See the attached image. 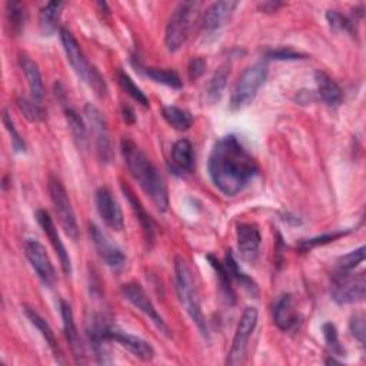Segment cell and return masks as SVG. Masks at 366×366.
Wrapping results in <instances>:
<instances>
[{"label": "cell", "mask_w": 366, "mask_h": 366, "mask_svg": "<svg viewBox=\"0 0 366 366\" xmlns=\"http://www.w3.org/2000/svg\"><path fill=\"white\" fill-rule=\"evenodd\" d=\"M49 193H50V199L54 206L57 219H59L64 233L71 240H77L79 226H77L74 210L71 207L70 199L67 196V192H66L63 183L54 176L49 177Z\"/></svg>", "instance_id": "obj_8"}, {"label": "cell", "mask_w": 366, "mask_h": 366, "mask_svg": "<svg viewBox=\"0 0 366 366\" xmlns=\"http://www.w3.org/2000/svg\"><path fill=\"white\" fill-rule=\"evenodd\" d=\"M273 320L283 332L293 330L297 326L299 313L292 295H283L276 300L273 306Z\"/></svg>", "instance_id": "obj_19"}, {"label": "cell", "mask_w": 366, "mask_h": 366, "mask_svg": "<svg viewBox=\"0 0 366 366\" xmlns=\"http://www.w3.org/2000/svg\"><path fill=\"white\" fill-rule=\"evenodd\" d=\"M315 80H316L317 93L322 102L329 107H337L343 99V93L339 84L325 71H316Z\"/></svg>", "instance_id": "obj_22"}, {"label": "cell", "mask_w": 366, "mask_h": 366, "mask_svg": "<svg viewBox=\"0 0 366 366\" xmlns=\"http://www.w3.org/2000/svg\"><path fill=\"white\" fill-rule=\"evenodd\" d=\"M207 260L210 262L212 267L214 269V272L217 273V277H219V282H220V287L227 299V302L233 303L234 302V293H233V289H232V277L230 274L227 273L224 264L222 262H219L216 257H213L212 254L207 256Z\"/></svg>", "instance_id": "obj_33"}, {"label": "cell", "mask_w": 366, "mask_h": 366, "mask_svg": "<svg viewBox=\"0 0 366 366\" xmlns=\"http://www.w3.org/2000/svg\"><path fill=\"white\" fill-rule=\"evenodd\" d=\"M267 57L269 59H276V60H296V59H305L306 56L295 51L292 49H276V50H270L267 51Z\"/></svg>", "instance_id": "obj_42"}, {"label": "cell", "mask_w": 366, "mask_h": 366, "mask_svg": "<svg viewBox=\"0 0 366 366\" xmlns=\"http://www.w3.org/2000/svg\"><path fill=\"white\" fill-rule=\"evenodd\" d=\"M6 11H7L9 24L13 30V33L19 34L23 30L24 21H26V10H24L23 4H20L19 1H7Z\"/></svg>", "instance_id": "obj_35"}, {"label": "cell", "mask_w": 366, "mask_h": 366, "mask_svg": "<svg viewBox=\"0 0 366 366\" xmlns=\"http://www.w3.org/2000/svg\"><path fill=\"white\" fill-rule=\"evenodd\" d=\"M60 313H61V319H63L64 336L67 339V343L70 346L73 357H74L76 363H83L84 362V347H83V343L80 340V336H79V332H77V327L74 323L71 307L64 300H60Z\"/></svg>", "instance_id": "obj_18"}, {"label": "cell", "mask_w": 366, "mask_h": 366, "mask_svg": "<svg viewBox=\"0 0 366 366\" xmlns=\"http://www.w3.org/2000/svg\"><path fill=\"white\" fill-rule=\"evenodd\" d=\"M63 6L64 3L61 1H49L40 9L39 29L43 36H51L56 33Z\"/></svg>", "instance_id": "obj_25"}, {"label": "cell", "mask_w": 366, "mask_h": 366, "mask_svg": "<svg viewBox=\"0 0 366 366\" xmlns=\"http://www.w3.org/2000/svg\"><path fill=\"white\" fill-rule=\"evenodd\" d=\"M326 19L335 31H352V21L336 10H327Z\"/></svg>", "instance_id": "obj_40"}, {"label": "cell", "mask_w": 366, "mask_h": 366, "mask_svg": "<svg viewBox=\"0 0 366 366\" xmlns=\"http://www.w3.org/2000/svg\"><path fill=\"white\" fill-rule=\"evenodd\" d=\"M96 207L103 219V222L113 230H122L124 226L123 213L117 203V200L113 197L112 192L107 187H99L94 196Z\"/></svg>", "instance_id": "obj_14"}, {"label": "cell", "mask_w": 366, "mask_h": 366, "mask_svg": "<svg viewBox=\"0 0 366 366\" xmlns=\"http://www.w3.org/2000/svg\"><path fill=\"white\" fill-rule=\"evenodd\" d=\"M89 233L99 256L107 266L113 269H119L124 264V260H126L124 253L117 244L112 242V239L104 232H102L100 227H97L96 224H90Z\"/></svg>", "instance_id": "obj_13"}, {"label": "cell", "mask_w": 366, "mask_h": 366, "mask_svg": "<svg viewBox=\"0 0 366 366\" xmlns=\"http://www.w3.org/2000/svg\"><path fill=\"white\" fill-rule=\"evenodd\" d=\"M19 63L20 67L26 76L29 89H30V97L37 102L41 103L43 97H44V86H43V80H41V74L40 70L37 67V64L27 56V54H20L19 57Z\"/></svg>", "instance_id": "obj_21"}, {"label": "cell", "mask_w": 366, "mask_h": 366, "mask_svg": "<svg viewBox=\"0 0 366 366\" xmlns=\"http://www.w3.org/2000/svg\"><path fill=\"white\" fill-rule=\"evenodd\" d=\"M174 285H176V293H177L179 302L184 307V310L187 312L193 323L197 326L199 332L203 336H207L206 319L200 307L196 283L193 280V276L187 263L180 256L174 259Z\"/></svg>", "instance_id": "obj_3"}, {"label": "cell", "mask_w": 366, "mask_h": 366, "mask_svg": "<svg viewBox=\"0 0 366 366\" xmlns=\"http://www.w3.org/2000/svg\"><path fill=\"white\" fill-rule=\"evenodd\" d=\"M223 264H224L227 273L230 274L232 280H237L252 296H257L259 292H257L256 283H254L247 274H244V273L240 270V267H239V264H237V262H236V259L233 257V254H232L230 250L226 252L224 263H223Z\"/></svg>", "instance_id": "obj_30"}, {"label": "cell", "mask_w": 366, "mask_h": 366, "mask_svg": "<svg viewBox=\"0 0 366 366\" xmlns=\"http://www.w3.org/2000/svg\"><path fill=\"white\" fill-rule=\"evenodd\" d=\"M162 116L172 127L180 132L190 129L193 124V116L187 110H183L177 106H164L162 109Z\"/></svg>", "instance_id": "obj_29"}, {"label": "cell", "mask_w": 366, "mask_h": 366, "mask_svg": "<svg viewBox=\"0 0 366 366\" xmlns=\"http://www.w3.org/2000/svg\"><path fill=\"white\" fill-rule=\"evenodd\" d=\"M24 253L43 285L51 286L56 280V272L46 247L39 240L27 239L24 242Z\"/></svg>", "instance_id": "obj_12"}, {"label": "cell", "mask_w": 366, "mask_h": 366, "mask_svg": "<svg viewBox=\"0 0 366 366\" xmlns=\"http://www.w3.org/2000/svg\"><path fill=\"white\" fill-rule=\"evenodd\" d=\"M282 6V3H276V1H264V3H262L259 7L260 9H263L264 11H274L277 7H280Z\"/></svg>", "instance_id": "obj_45"}, {"label": "cell", "mask_w": 366, "mask_h": 366, "mask_svg": "<svg viewBox=\"0 0 366 366\" xmlns=\"http://www.w3.org/2000/svg\"><path fill=\"white\" fill-rule=\"evenodd\" d=\"M347 232H335V233H326V234H322V236H316V237H312V239H303L299 242V249L303 250V252H307L319 244H325V243H329V242H333L335 239L340 237V236H345Z\"/></svg>", "instance_id": "obj_39"}, {"label": "cell", "mask_w": 366, "mask_h": 366, "mask_svg": "<svg viewBox=\"0 0 366 366\" xmlns=\"http://www.w3.org/2000/svg\"><path fill=\"white\" fill-rule=\"evenodd\" d=\"M257 323V309L256 307H246L242 313V317L237 323L234 337L232 342V347L229 350L226 365L229 366H237L244 362L246 350H247V342L254 330Z\"/></svg>", "instance_id": "obj_10"}, {"label": "cell", "mask_w": 366, "mask_h": 366, "mask_svg": "<svg viewBox=\"0 0 366 366\" xmlns=\"http://www.w3.org/2000/svg\"><path fill=\"white\" fill-rule=\"evenodd\" d=\"M117 81H119L120 87L123 89V92L127 93L133 100H136L143 107H149L147 96L142 92V89L137 84H134V81L132 80V77L127 73H124L123 70H119L117 71Z\"/></svg>", "instance_id": "obj_32"}, {"label": "cell", "mask_w": 366, "mask_h": 366, "mask_svg": "<svg viewBox=\"0 0 366 366\" xmlns=\"http://www.w3.org/2000/svg\"><path fill=\"white\" fill-rule=\"evenodd\" d=\"M122 114H123V119H124L126 123H129V124L134 123L136 116H134V112H133V109L130 106H123L122 107Z\"/></svg>", "instance_id": "obj_44"}, {"label": "cell", "mask_w": 366, "mask_h": 366, "mask_svg": "<svg viewBox=\"0 0 366 366\" xmlns=\"http://www.w3.org/2000/svg\"><path fill=\"white\" fill-rule=\"evenodd\" d=\"M109 339L114 340L116 343H119L122 347L127 349L133 356H136L137 359H140L143 362H150L154 357L153 346L139 336H134V335H130V333H126V332L112 327L109 332Z\"/></svg>", "instance_id": "obj_17"}, {"label": "cell", "mask_w": 366, "mask_h": 366, "mask_svg": "<svg viewBox=\"0 0 366 366\" xmlns=\"http://www.w3.org/2000/svg\"><path fill=\"white\" fill-rule=\"evenodd\" d=\"M1 120H3V124L6 126L9 134H10V139H11V146L14 149V152L20 153V152H24L26 150V143L23 140V137L20 136V133L17 132L16 126H14V122L9 113L7 109L3 110V116H1Z\"/></svg>", "instance_id": "obj_36"}, {"label": "cell", "mask_w": 366, "mask_h": 366, "mask_svg": "<svg viewBox=\"0 0 366 366\" xmlns=\"http://www.w3.org/2000/svg\"><path fill=\"white\" fill-rule=\"evenodd\" d=\"M365 273L336 269L332 274L330 296L339 305L357 303L365 299Z\"/></svg>", "instance_id": "obj_7"}, {"label": "cell", "mask_w": 366, "mask_h": 366, "mask_svg": "<svg viewBox=\"0 0 366 366\" xmlns=\"http://www.w3.org/2000/svg\"><path fill=\"white\" fill-rule=\"evenodd\" d=\"M237 7V1L223 0V1H214L212 3L203 16V27L207 31H214L220 29L224 21L230 17L233 10Z\"/></svg>", "instance_id": "obj_20"}, {"label": "cell", "mask_w": 366, "mask_h": 366, "mask_svg": "<svg viewBox=\"0 0 366 366\" xmlns=\"http://www.w3.org/2000/svg\"><path fill=\"white\" fill-rule=\"evenodd\" d=\"M64 113H66V120H67L69 130L71 133L74 144L77 146L79 150H86L89 146V136H87V127L83 119L71 107H66Z\"/></svg>", "instance_id": "obj_26"}, {"label": "cell", "mask_w": 366, "mask_h": 366, "mask_svg": "<svg viewBox=\"0 0 366 366\" xmlns=\"http://www.w3.org/2000/svg\"><path fill=\"white\" fill-rule=\"evenodd\" d=\"M206 60L203 57H193L190 61H189V66H187V73H189V77L196 80L197 77H200L203 73H204V69H206Z\"/></svg>", "instance_id": "obj_43"}, {"label": "cell", "mask_w": 366, "mask_h": 366, "mask_svg": "<svg viewBox=\"0 0 366 366\" xmlns=\"http://www.w3.org/2000/svg\"><path fill=\"white\" fill-rule=\"evenodd\" d=\"M84 116L92 126L94 143H96V152L99 156V160L102 163H110L113 159V150H112V142L110 134L107 129V123L104 116L100 113V110L93 106L92 103H87L84 106Z\"/></svg>", "instance_id": "obj_11"}, {"label": "cell", "mask_w": 366, "mask_h": 366, "mask_svg": "<svg viewBox=\"0 0 366 366\" xmlns=\"http://www.w3.org/2000/svg\"><path fill=\"white\" fill-rule=\"evenodd\" d=\"M172 160L174 166L182 172H190L194 166L193 146L187 139H180L173 144Z\"/></svg>", "instance_id": "obj_28"}, {"label": "cell", "mask_w": 366, "mask_h": 366, "mask_svg": "<svg viewBox=\"0 0 366 366\" xmlns=\"http://www.w3.org/2000/svg\"><path fill=\"white\" fill-rule=\"evenodd\" d=\"M120 150L132 177L150 197L156 209L160 212H166L169 207V194L164 179L162 177L157 167L130 139L124 137L122 140Z\"/></svg>", "instance_id": "obj_2"}, {"label": "cell", "mask_w": 366, "mask_h": 366, "mask_svg": "<svg viewBox=\"0 0 366 366\" xmlns=\"http://www.w3.org/2000/svg\"><path fill=\"white\" fill-rule=\"evenodd\" d=\"M230 74V64L226 61L223 64L219 66V69L213 73V76L210 77L207 87H206V99L210 103H216L217 100H220L223 90L227 84V79Z\"/></svg>", "instance_id": "obj_27"}, {"label": "cell", "mask_w": 366, "mask_h": 366, "mask_svg": "<svg viewBox=\"0 0 366 366\" xmlns=\"http://www.w3.org/2000/svg\"><path fill=\"white\" fill-rule=\"evenodd\" d=\"M199 4L194 1L180 3L172 13L164 31V44L169 51H177L187 40Z\"/></svg>", "instance_id": "obj_5"}, {"label": "cell", "mask_w": 366, "mask_h": 366, "mask_svg": "<svg viewBox=\"0 0 366 366\" xmlns=\"http://www.w3.org/2000/svg\"><path fill=\"white\" fill-rule=\"evenodd\" d=\"M60 40H61L66 57H67L70 66L73 67L74 73L84 83H87L97 96H100V97L106 96L107 86H106V81H104L103 76L99 73V70L94 66H92L87 61L83 50L80 49V46L77 43V40L74 39V36L66 27L60 29Z\"/></svg>", "instance_id": "obj_4"}, {"label": "cell", "mask_w": 366, "mask_h": 366, "mask_svg": "<svg viewBox=\"0 0 366 366\" xmlns=\"http://www.w3.org/2000/svg\"><path fill=\"white\" fill-rule=\"evenodd\" d=\"M17 107L30 122H41L46 117V112L40 103L34 102L31 97H17Z\"/></svg>", "instance_id": "obj_34"}, {"label": "cell", "mask_w": 366, "mask_h": 366, "mask_svg": "<svg viewBox=\"0 0 366 366\" xmlns=\"http://www.w3.org/2000/svg\"><path fill=\"white\" fill-rule=\"evenodd\" d=\"M122 192L124 193V196H126V199L129 200V203H130V206H132V209H133L136 217H137L139 222H140L142 230H143V233H144L146 243H147V244H152L153 240H154V223H153L152 217L149 216V213L146 212V209L143 207V204L140 203V200L137 199V196L133 193V190H132L127 184L122 183Z\"/></svg>", "instance_id": "obj_23"}, {"label": "cell", "mask_w": 366, "mask_h": 366, "mask_svg": "<svg viewBox=\"0 0 366 366\" xmlns=\"http://www.w3.org/2000/svg\"><path fill=\"white\" fill-rule=\"evenodd\" d=\"M207 172L217 190L234 196L257 174V164L240 140L234 134H227L213 144Z\"/></svg>", "instance_id": "obj_1"}, {"label": "cell", "mask_w": 366, "mask_h": 366, "mask_svg": "<svg viewBox=\"0 0 366 366\" xmlns=\"http://www.w3.org/2000/svg\"><path fill=\"white\" fill-rule=\"evenodd\" d=\"M36 219H37V223L40 224V227L43 229L44 234L47 236L50 244L53 246V249L56 250L57 256H59V260H60V266L64 272L66 276H70L71 274V260H70V256L59 236V232L50 217V214L44 210V209H40L36 212Z\"/></svg>", "instance_id": "obj_15"}, {"label": "cell", "mask_w": 366, "mask_h": 366, "mask_svg": "<svg viewBox=\"0 0 366 366\" xmlns=\"http://www.w3.org/2000/svg\"><path fill=\"white\" fill-rule=\"evenodd\" d=\"M122 296L130 303L133 305L139 312H142L164 336L170 337V329L166 325L164 319L160 316V313L157 312V309L154 307V305L152 303V300L149 299L146 290L143 289V286L137 282H129L124 283L120 289Z\"/></svg>", "instance_id": "obj_9"}, {"label": "cell", "mask_w": 366, "mask_h": 366, "mask_svg": "<svg viewBox=\"0 0 366 366\" xmlns=\"http://www.w3.org/2000/svg\"><path fill=\"white\" fill-rule=\"evenodd\" d=\"M322 330H323V337H325V342H326L329 350L335 356H342L345 353V349L342 347V345L339 342L336 326L333 323H325Z\"/></svg>", "instance_id": "obj_38"}, {"label": "cell", "mask_w": 366, "mask_h": 366, "mask_svg": "<svg viewBox=\"0 0 366 366\" xmlns=\"http://www.w3.org/2000/svg\"><path fill=\"white\" fill-rule=\"evenodd\" d=\"M267 77L266 61H259L243 70L230 97V109L240 110L250 104Z\"/></svg>", "instance_id": "obj_6"}, {"label": "cell", "mask_w": 366, "mask_h": 366, "mask_svg": "<svg viewBox=\"0 0 366 366\" xmlns=\"http://www.w3.org/2000/svg\"><path fill=\"white\" fill-rule=\"evenodd\" d=\"M24 313L29 317V320L31 322V325H34V327L40 332V335L43 336V339L46 340L47 346L50 347V350L53 352V356L56 357V360L59 363H61V353H60V347L57 343V339L54 336V332L51 330V327L49 326V323L33 309L29 306H24Z\"/></svg>", "instance_id": "obj_24"}, {"label": "cell", "mask_w": 366, "mask_h": 366, "mask_svg": "<svg viewBox=\"0 0 366 366\" xmlns=\"http://www.w3.org/2000/svg\"><path fill=\"white\" fill-rule=\"evenodd\" d=\"M237 249L240 257L247 263H254L260 247V232L253 223H240L236 226Z\"/></svg>", "instance_id": "obj_16"}, {"label": "cell", "mask_w": 366, "mask_h": 366, "mask_svg": "<svg viewBox=\"0 0 366 366\" xmlns=\"http://www.w3.org/2000/svg\"><path fill=\"white\" fill-rule=\"evenodd\" d=\"M143 74L154 80L156 83L164 84L172 89H182V80L179 74L173 70H166V69H157V67H144L142 69Z\"/></svg>", "instance_id": "obj_31"}, {"label": "cell", "mask_w": 366, "mask_h": 366, "mask_svg": "<svg viewBox=\"0 0 366 366\" xmlns=\"http://www.w3.org/2000/svg\"><path fill=\"white\" fill-rule=\"evenodd\" d=\"M365 246H360L356 250L349 252L347 254H343L337 259V267L336 269H342V270H355V267L357 264H360L365 260Z\"/></svg>", "instance_id": "obj_37"}, {"label": "cell", "mask_w": 366, "mask_h": 366, "mask_svg": "<svg viewBox=\"0 0 366 366\" xmlns=\"http://www.w3.org/2000/svg\"><path fill=\"white\" fill-rule=\"evenodd\" d=\"M349 329L353 335L355 339H357V342L365 346V333H366V329H365V316L363 313H355L350 319V323H349Z\"/></svg>", "instance_id": "obj_41"}]
</instances>
